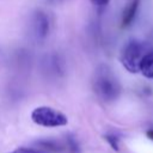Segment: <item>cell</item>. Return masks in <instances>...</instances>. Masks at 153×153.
Segmentation results:
<instances>
[{
	"mask_svg": "<svg viewBox=\"0 0 153 153\" xmlns=\"http://www.w3.org/2000/svg\"><path fill=\"white\" fill-rule=\"evenodd\" d=\"M93 88L97 96L104 102H112L121 93V84L114 72L106 66L100 65L93 76Z\"/></svg>",
	"mask_w": 153,
	"mask_h": 153,
	"instance_id": "1",
	"label": "cell"
},
{
	"mask_svg": "<svg viewBox=\"0 0 153 153\" xmlns=\"http://www.w3.org/2000/svg\"><path fill=\"white\" fill-rule=\"evenodd\" d=\"M146 53V45L137 41V39H130L129 42L126 43L123 47L120 60L123 67L130 72V73H137L139 67H140V61L142 56Z\"/></svg>",
	"mask_w": 153,
	"mask_h": 153,
	"instance_id": "2",
	"label": "cell"
},
{
	"mask_svg": "<svg viewBox=\"0 0 153 153\" xmlns=\"http://www.w3.org/2000/svg\"><path fill=\"white\" fill-rule=\"evenodd\" d=\"M31 120L38 126L55 128V127H63L68 123L67 116L53 108L49 106H39L32 110Z\"/></svg>",
	"mask_w": 153,
	"mask_h": 153,
	"instance_id": "3",
	"label": "cell"
},
{
	"mask_svg": "<svg viewBox=\"0 0 153 153\" xmlns=\"http://www.w3.org/2000/svg\"><path fill=\"white\" fill-rule=\"evenodd\" d=\"M50 17L49 14L43 10H35L29 20V30L32 39L36 43H43L50 32Z\"/></svg>",
	"mask_w": 153,
	"mask_h": 153,
	"instance_id": "4",
	"label": "cell"
},
{
	"mask_svg": "<svg viewBox=\"0 0 153 153\" xmlns=\"http://www.w3.org/2000/svg\"><path fill=\"white\" fill-rule=\"evenodd\" d=\"M41 67L43 73L50 78H59L65 74V60L57 53H49L43 56Z\"/></svg>",
	"mask_w": 153,
	"mask_h": 153,
	"instance_id": "5",
	"label": "cell"
},
{
	"mask_svg": "<svg viewBox=\"0 0 153 153\" xmlns=\"http://www.w3.org/2000/svg\"><path fill=\"white\" fill-rule=\"evenodd\" d=\"M139 5H140V0H130L126 5V7L122 12V18H121L122 27H127L133 23V20L136 17V13H137Z\"/></svg>",
	"mask_w": 153,
	"mask_h": 153,
	"instance_id": "6",
	"label": "cell"
},
{
	"mask_svg": "<svg viewBox=\"0 0 153 153\" xmlns=\"http://www.w3.org/2000/svg\"><path fill=\"white\" fill-rule=\"evenodd\" d=\"M139 72L143 76H146L148 79H153V50L145 53V55L142 56V59L140 61Z\"/></svg>",
	"mask_w": 153,
	"mask_h": 153,
	"instance_id": "7",
	"label": "cell"
},
{
	"mask_svg": "<svg viewBox=\"0 0 153 153\" xmlns=\"http://www.w3.org/2000/svg\"><path fill=\"white\" fill-rule=\"evenodd\" d=\"M10 153H45V152L36 147H19Z\"/></svg>",
	"mask_w": 153,
	"mask_h": 153,
	"instance_id": "8",
	"label": "cell"
},
{
	"mask_svg": "<svg viewBox=\"0 0 153 153\" xmlns=\"http://www.w3.org/2000/svg\"><path fill=\"white\" fill-rule=\"evenodd\" d=\"M90 1L92 2L93 6H96V8H97L99 12H102V11L108 6V4L110 2V0H90Z\"/></svg>",
	"mask_w": 153,
	"mask_h": 153,
	"instance_id": "9",
	"label": "cell"
},
{
	"mask_svg": "<svg viewBox=\"0 0 153 153\" xmlns=\"http://www.w3.org/2000/svg\"><path fill=\"white\" fill-rule=\"evenodd\" d=\"M105 139L108 140V142L110 143V146L115 151H118V139H117V136H115V135H105Z\"/></svg>",
	"mask_w": 153,
	"mask_h": 153,
	"instance_id": "10",
	"label": "cell"
},
{
	"mask_svg": "<svg viewBox=\"0 0 153 153\" xmlns=\"http://www.w3.org/2000/svg\"><path fill=\"white\" fill-rule=\"evenodd\" d=\"M146 135H147V137H148V139H151V140L153 141V129L148 130V131L146 133Z\"/></svg>",
	"mask_w": 153,
	"mask_h": 153,
	"instance_id": "11",
	"label": "cell"
},
{
	"mask_svg": "<svg viewBox=\"0 0 153 153\" xmlns=\"http://www.w3.org/2000/svg\"><path fill=\"white\" fill-rule=\"evenodd\" d=\"M47 1H49L51 4H59V2H62L63 0H47Z\"/></svg>",
	"mask_w": 153,
	"mask_h": 153,
	"instance_id": "12",
	"label": "cell"
}]
</instances>
